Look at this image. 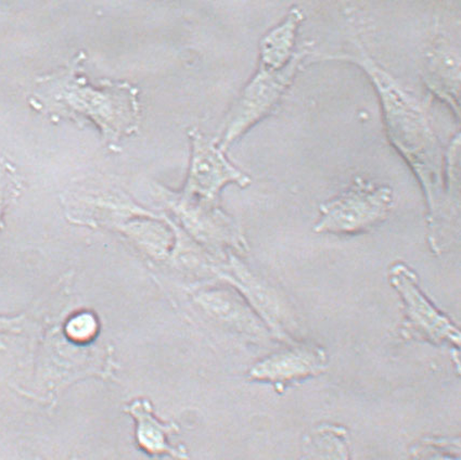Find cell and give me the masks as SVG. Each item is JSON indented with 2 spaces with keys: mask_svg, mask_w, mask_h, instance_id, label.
Listing matches in <instances>:
<instances>
[{
  "mask_svg": "<svg viewBox=\"0 0 461 460\" xmlns=\"http://www.w3.org/2000/svg\"><path fill=\"white\" fill-rule=\"evenodd\" d=\"M390 283L400 294L404 311L402 335L442 345L459 346L460 331L448 317L438 310L422 293L420 278L404 263L390 268Z\"/></svg>",
  "mask_w": 461,
  "mask_h": 460,
  "instance_id": "obj_3",
  "label": "cell"
},
{
  "mask_svg": "<svg viewBox=\"0 0 461 460\" xmlns=\"http://www.w3.org/2000/svg\"><path fill=\"white\" fill-rule=\"evenodd\" d=\"M303 20V13L294 7L284 23L270 31L261 43V67L280 70L287 67L296 55L294 51L296 32Z\"/></svg>",
  "mask_w": 461,
  "mask_h": 460,
  "instance_id": "obj_9",
  "label": "cell"
},
{
  "mask_svg": "<svg viewBox=\"0 0 461 460\" xmlns=\"http://www.w3.org/2000/svg\"><path fill=\"white\" fill-rule=\"evenodd\" d=\"M427 84L456 115L459 114V50L447 40H437L428 52Z\"/></svg>",
  "mask_w": 461,
  "mask_h": 460,
  "instance_id": "obj_6",
  "label": "cell"
},
{
  "mask_svg": "<svg viewBox=\"0 0 461 460\" xmlns=\"http://www.w3.org/2000/svg\"><path fill=\"white\" fill-rule=\"evenodd\" d=\"M193 142L194 155L189 189L195 188L206 199L214 200L228 183H237L241 187L250 184V178L227 161L221 148L214 147L198 131H194Z\"/></svg>",
  "mask_w": 461,
  "mask_h": 460,
  "instance_id": "obj_5",
  "label": "cell"
},
{
  "mask_svg": "<svg viewBox=\"0 0 461 460\" xmlns=\"http://www.w3.org/2000/svg\"><path fill=\"white\" fill-rule=\"evenodd\" d=\"M97 332V321L93 315L81 314L74 317L67 326L68 338L76 342H86L93 339Z\"/></svg>",
  "mask_w": 461,
  "mask_h": 460,
  "instance_id": "obj_10",
  "label": "cell"
},
{
  "mask_svg": "<svg viewBox=\"0 0 461 460\" xmlns=\"http://www.w3.org/2000/svg\"><path fill=\"white\" fill-rule=\"evenodd\" d=\"M393 205V190L357 178L346 192L321 205L318 234L353 235L380 223Z\"/></svg>",
  "mask_w": 461,
  "mask_h": 460,
  "instance_id": "obj_2",
  "label": "cell"
},
{
  "mask_svg": "<svg viewBox=\"0 0 461 460\" xmlns=\"http://www.w3.org/2000/svg\"><path fill=\"white\" fill-rule=\"evenodd\" d=\"M306 54V49L296 52L294 60L280 70L264 67L259 68L256 77L246 87L240 102L231 111L225 135L221 142V150L272 110L293 82Z\"/></svg>",
  "mask_w": 461,
  "mask_h": 460,
  "instance_id": "obj_4",
  "label": "cell"
},
{
  "mask_svg": "<svg viewBox=\"0 0 461 460\" xmlns=\"http://www.w3.org/2000/svg\"><path fill=\"white\" fill-rule=\"evenodd\" d=\"M326 362V354L321 348L300 347L259 363L251 374L254 378L270 382H289L322 372Z\"/></svg>",
  "mask_w": 461,
  "mask_h": 460,
  "instance_id": "obj_7",
  "label": "cell"
},
{
  "mask_svg": "<svg viewBox=\"0 0 461 460\" xmlns=\"http://www.w3.org/2000/svg\"><path fill=\"white\" fill-rule=\"evenodd\" d=\"M126 411L137 421L136 437L142 449L152 455L167 454L179 460H188V452L184 446L175 447L169 436L179 431L177 425L162 424L153 415L149 401L136 400L126 407Z\"/></svg>",
  "mask_w": 461,
  "mask_h": 460,
  "instance_id": "obj_8",
  "label": "cell"
},
{
  "mask_svg": "<svg viewBox=\"0 0 461 460\" xmlns=\"http://www.w3.org/2000/svg\"><path fill=\"white\" fill-rule=\"evenodd\" d=\"M357 63L374 83L383 104L386 133L392 145L420 181L429 209V242L439 255L447 243L452 221V190L445 176L447 164L427 113L417 99L401 87L390 74L367 56L338 57Z\"/></svg>",
  "mask_w": 461,
  "mask_h": 460,
  "instance_id": "obj_1",
  "label": "cell"
},
{
  "mask_svg": "<svg viewBox=\"0 0 461 460\" xmlns=\"http://www.w3.org/2000/svg\"><path fill=\"white\" fill-rule=\"evenodd\" d=\"M428 460H453V458L447 456H431Z\"/></svg>",
  "mask_w": 461,
  "mask_h": 460,
  "instance_id": "obj_11",
  "label": "cell"
}]
</instances>
